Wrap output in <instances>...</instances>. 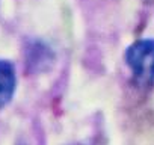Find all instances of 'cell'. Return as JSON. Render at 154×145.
<instances>
[{
	"label": "cell",
	"instance_id": "cell-2",
	"mask_svg": "<svg viewBox=\"0 0 154 145\" xmlns=\"http://www.w3.org/2000/svg\"><path fill=\"white\" fill-rule=\"evenodd\" d=\"M17 88V74L12 62L6 59H0V109L6 107Z\"/></svg>",
	"mask_w": 154,
	"mask_h": 145
},
{
	"label": "cell",
	"instance_id": "cell-1",
	"mask_svg": "<svg viewBox=\"0 0 154 145\" xmlns=\"http://www.w3.org/2000/svg\"><path fill=\"white\" fill-rule=\"evenodd\" d=\"M133 83L140 89L154 86V39H137L125 51Z\"/></svg>",
	"mask_w": 154,
	"mask_h": 145
}]
</instances>
